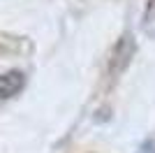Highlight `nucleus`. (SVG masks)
Returning a JSON list of instances; mask_svg holds the SVG:
<instances>
[{
  "instance_id": "f257e3e1",
  "label": "nucleus",
  "mask_w": 155,
  "mask_h": 153,
  "mask_svg": "<svg viewBox=\"0 0 155 153\" xmlns=\"http://www.w3.org/2000/svg\"><path fill=\"white\" fill-rule=\"evenodd\" d=\"M26 86V74L19 70H9L5 74H0V100L14 97L19 90H23Z\"/></svg>"
},
{
  "instance_id": "f03ea898",
  "label": "nucleus",
  "mask_w": 155,
  "mask_h": 153,
  "mask_svg": "<svg viewBox=\"0 0 155 153\" xmlns=\"http://www.w3.org/2000/svg\"><path fill=\"white\" fill-rule=\"evenodd\" d=\"M134 53V44L130 42V37H123L116 44V51H114V58H111V72H120L125 65L130 63V58Z\"/></svg>"
},
{
  "instance_id": "7ed1b4c3",
  "label": "nucleus",
  "mask_w": 155,
  "mask_h": 153,
  "mask_svg": "<svg viewBox=\"0 0 155 153\" xmlns=\"http://www.w3.org/2000/svg\"><path fill=\"white\" fill-rule=\"evenodd\" d=\"M139 153H155V137H150V139L143 141V146L139 148Z\"/></svg>"
}]
</instances>
